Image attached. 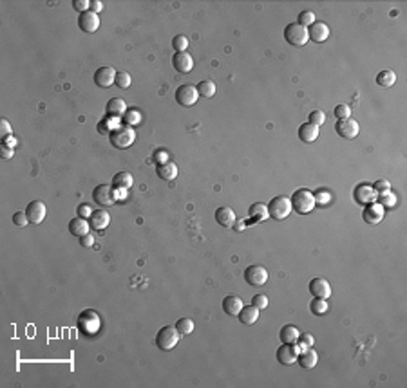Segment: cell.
Here are the masks:
<instances>
[{"instance_id": "6da1fadb", "label": "cell", "mask_w": 407, "mask_h": 388, "mask_svg": "<svg viewBox=\"0 0 407 388\" xmlns=\"http://www.w3.org/2000/svg\"><path fill=\"white\" fill-rule=\"evenodd\" d=\"M76 327L83 336H94L102 327V319H100V316H98V312L94 309H83L78 314Z\"/></svg>"}, {"instance_id": "7a4b0ae2", "label": "cell", "mask_w": 407, "mask_h": 388, "mask_svg": "<svg viewBox=\"0 0 407 388\" xmlns=\"http://www.w3.org/2000/svg\"><path fill=\"white\" fill-rule=\"evenodd\" d=\"M289 201H292L293 211H297L299 215L311 213V211L315 210V204H317V202H315V195L309 190H306V188H301V190L295 191Z\"/></svg>"}, {"instance_id": "3957f363", "label": "cell", "mask_w": 407, "mask_h": 388, "mask_svg": "<svg viewBox=\"0 0 407 388\" xmlns=\"http://www.w3.org/2000/svg\"><path fill=\"white\" fill-rule=\"evenodd\" d=\"M109 139H110V145H112L114 148L125 150L136 141V132L132 130V126L122 125V126H116V128H112Z\"/></svg>"}, {"instance_id": "277c9868", "label": "cell", "mask_w": 407, "mask_h": 388, "mask_svg": "<svg viewBox=\"0 0 407 388\" xmlns=\"http://www.w3.org/2000/svg\"><path fill=\"white\" fill-rule=\"evenodd\" d=\"M179 336L181 334H179V331L174 325H165V327L159 329L158 334H156V345H158V348H161V350L168 352L179 343Z\"/></svg>"}, {"instance_id": "5b68a950", "label": "cell", "mask_w": 407, "mask_h": 388, "mask_svg": "<svg viewBox=\"0 0 407 388\" xmlns=\"http://www.w3.org/2000/svg\"><path fill=\"white\" fill-rule=\"evenodd\" d=\"M292 201L286 195H277L270 201L268 204V215L273 220H284L289 213H292Z\"/></svg>"}, {"instance_id": "8992f818", "label": "cell", "mask_w": 407, "mask_h": 388, "mask_svg": "<svg viewBox=\"0 0 407 388\" xmlns=\"http://www.w3.org/2000/svg\"><path fill=\"white\" fill-rule=\"evenodd\" d=\"M284 40L293 47H302L309 40L308 29L299 25L297 22H292V24H288L284 27Z\"/></svg>"}, {"instance_id": "52a82bcc", "label": "cell", "mask_w": 407, "mask_h": 388, "mask_svg": "<svg viewBox=\"0 0 407 388\" xmlns=\"http://www.w3.org/2000/svg\"><path fill=\"white\" fill-rule=\"evenodd\" d=\"M244 280L253 285V287H260L268 282V271H266L265 266H259V264H253L244 269Z\"/></svg>"}, {"instance_id": "ba28073f", "label": "cell", "mask_w": 407, "mask_h": 388, "mask_svg": "<svg viewBox=\"0 0 407 388\" xmlns=\"http://www.w3.org/2000/svg\"><path fill=\"white\" fill-rule=\"evenodd\" d=\"M93 199L98 206H102V208L112 206L114 202H116L114 188L110 186V184H98V186L93 190Z\"/></svg>"}, {"instance_id": "9c48e42d", "label": "cell", "mask_w": 407, "mask_h": 388, "mask_svg": "<svg viewBox=\"0 0 407 388\" xmlns=\"http://www.w3.org/2000/svg\"><path fill=\"white\" fill-rule=\"evenodd\" d=\"M197 100H199V92H197V89H195L194 85L185 83V85H179L178 89H176V101H178L181 107L195 105Z\"/></svg>"}, {"instance_id": "30bf717a", "label": "cell", "mask_w": 407, "mask_h": 388, "mask_svg": "<svg viewBox=\"0 0 407 388\" xmlns=\"http://www.w3.org/2000/svg\"><path fill=\"white\" fill-rule=\"evenodd\" d=\"M275 356H277V361H279L281 365H284V367L293 365L295 361H297V356H299L297 343H282L281 347L277 348Z\"/></svg>"}, {"instance_id": "8fae6325", "label": "cell", "mask_w": 407, "mask_h": 388, "mask_svg": "<svg viewBox=\"0 0 407 388\" xmlns=\"http://www.w3.org/2000/svg\"><path fill=\"white\" fill-rule=\"evenodd\" d=\"M25 215L31 224H42L47 215V206L42 201H31L25 208Z\"/></svg>"}, {"instance_id": "7c38bea8", "label": "cell", "mask_w": 407, "mask_h": 388, "mask_svg": "<svg viewBox=\"0 0 407 388\" xmlns=\"http://www.w3.org/2000/svg\"><path fill=\"white\" fill-rule=\"evenodd\" d=\"M335 130L340 138L344 139H355L360 132V126H358V121L347 117V119H338V123L335 125Z\"/></svg>"}, {"instance_id": "4fadbf2b", "label": "cell", "mask_w": 407, "mask_h": 388, "mask_svg": "<svg viewBox=\"0 0 407 388\" xmlns=\"http://www.w3.org/2000/svg\"><path fill=\"white\" fill-rule=\"evenodd\" d=\"M116 81V71L110 65H103L100 69H96L94 73V83H96L100 89H107Z\"/></svg>"}, {"instance_id": "5bb4252c", "label": "cell", "mask_w": 407, "mask_h": 388, "mask_svg": "<svg viewBox=\"0 0 407 388\" xmlns=\"http://www.w3.org/2000/svg\"><path fill=\"white\" fill-rule=\"evenodd\" d=\"M78 27L83 33H87V35L98 31V27H100V16L93 11L80 13V16H78Z\"/></svg>"}, {"instance_id": "9a60e30c", "label": "cell", "mask_w": 407, "mask_h": 388, "mask_svg": "<svg viewBox=\"0 0 407 388\" xmlns=\"http://www.w3.org/2000/svg\"><path fill=\"white\" fill-rule=\"evenodd\" d=\"M308 289L311 293V296H315V298L328 300L331 296V285L326 278H313L309 282Z\"/></svg>"}, {"instance_id": "2e32d148", "label": "cell", "mask_w": 407, "mask_h": 388, "mask_svg": "<svg viewBox=\"0 0 407 388\" xmlns=\"http://www.w3.org/2000/svg\"><path fill=\"white\" fill-rule=\"evenodd\" d=\"M384 213H386V208L380 206L379 202H371V204H367V206L364 208L362 217L367 224H373L374 226V224H379L384 218Z\"/></svg>"}, {"instance_id": "e0dca14e", "label": "cell", "mask_w": 407, "mask_h": 388, "mask_svg": "<svg viewBox=\"0 0 407 388\" xmlns=\"http://www.w3.org/2000/svg\"><path fill=\"white\" fill-rule=\"evenodd\" d=\"M172 65H174V69L181 74H187L194 69V58L185 51V53H176L172 56Z\"/></svg>"}, {"instance_id": "ac0fdd59", "label": "cell", "mask_w": 407, "mask_h": 388, "mask_svg": "<svg viewBox=\"0 0 407 388\" xmlns=\"http://www.w3.org/2000/svg\"><path fill=\"white\" fill-rule=\"evenodd\" d=\"M308 37H309V40L322 44V42H326L328 37H330V27H328L326 22H313V24L308 27Z\"/></svg>"}, {"instance_id": "d6986e66", "label": "cell", "mask_w": 407, "mask_h": 388, "mask_svg": "<svg viewBox=\"0 0 407 388\" xmlns=\"http://www.w3.org/2000/svg\"><path fill=\"white\" fill-rule=\"evenodd\" d=\"M355 201L358 202V204H371V202L376 201V191H374V188L371 186V184H358L357 188H355Z\"/></svg>"}, {"instance_id": "ffe728a7", "label": "cell", "mask_w": 407, "mask_h": 388, "mask_svg": "<svg viewBox=\"0 0 407 388\" xmlns=\"http://www.w3.org/2000/svg\"><path fill=\"white\" fill-rule=\"evenodd\" d=\"M105 109H107V116L114 117V119H120V117L125 116L127 103H125V100H122V98H110V100L107 101Z\"/></svg>"}, {"instance_id": "44dd1931", "label": "cell", "mask_w": 407, "mask_h": 388, "mask_svg": "<svg viewBox=\"0 0 407 388\" xmlns=\"http://www.w3.org/2000/svg\"><path fill=\"white\" fill-rule=\"evenodd\" d=\"M89 224L93 230L96 231H102L105 230L107 226L110 224V215L107 210H94L93 215L89 217Z\"/></svg>"}, {"instance_id": "7402d4cb", "label": "cell", "mask_w": 407, "mask_h": 388, "mask_svg": "<svg viewBox=\"0 0 407 388\" xmlns=\"http://www.w3.org/2000/svg\"><path fill=\"white\" fill-rule=\"evenodd\" d=\"M243 307H244L243 300H241L237 295H226V296H224V300H223V311L226 312L228 316H237Z\"/></svg>"}, {"instance_id": "603a6c76", "label": "cell", "mask_w": 407, "mask_h": 388, "mask_svg": "<svg viewBox=\"0 0 407 388\" xmlns=\"http://www.w3.org/2000/svg\"><path fill=\"white\" fill-rule=\"evenodd\" d=\"M297 361H299V365H301L302 368H306V370H311V368L317 367V363H318V354L313 350V348H306V350L299 352Z\"/></svg>"}, {"instance_id": "cb8c5ba5", "label": "cell", "mask_w": 407, "mask_h": 388, "mask_svg": "<svg viewBox=\"0 0 407 388\" xmlns=\"http://www.w3.org/2000/svg\"><path fill=\"white\" fill-rule=\"evenodd\" d=\"M216 220H217V224H221L223 228H234V224H236V213H234L232 208L221 206L219 210L216 211Z\"/></svg>"}, {"instance_id": "d4e9b609", "label": "cell", "mask_w": 407, "mask_h": 388, "mask_svg": "<svg viewBox=\"0 0 407 388\" xmlns=\"http://www.w3.org/2000/svg\"><path fill=\"white\" fill-rule=\"evenodd\" d=\"M318 138V126L311 125V123H302L299 126V139L302 143H313Z\"/></svg>"}, {"instance_id": "484cf974", "label": "cell", "mask_w": 407, "mask_h": 388, "mask_svg": "<svg viewBox=\"0 0 407 388\" xmlns=\"http://www.w3.org/2000/svg\"><path fill=\"white\" fill-rule=\"evenodd\" d=\"M156 174H158V177H161L163 181H174L176 177H178V166H176V163H163V165H158V168H156Z\"/></svg>"}, {"instance_id": "4316f807", "label": "cell", "mask_w": 407, "mask_h": 388, "mask_svg": "<svg viewBox=\"0 0 407 388\" xmlns=\"http://www.w3.org/2000/svg\"><path fill=\"white\" fill-rule=\"evenodd\" d=\"M89 228H91V224L87 218L76 217L69 222V233L74 235V237H83V235L89 233Z\"/></svg>"}, {"instance_id": "83f0119b", "label": "cell", "mask_w": 407, "mask_h": 388, "mask_svg": "<svg viewBox=\"0 0 407 388\" xmlns=\"http://www.w3.org/2000/svg\"><path fill=\"white\" fill-rule=\"evenodd\" d=\"M268 217L270 215H268V206H266V204H263V202H255V204L250 206V224L263 222V220H266Z\"/></svg>"}, {"instance_id": "f1b7e54d", "label": "cell", "mask_w": 407, "mask_h": 388, "mask_svg": "<svg viewBox=\"0 0 407 388\" xmlns=\"http://www.w3.org/2000/svg\"><path fill=\"white\" fill-rule=\"evenodd\" d=\"M239 321L243 325H253L259 319V309L253 307V305H246L239 311Z\"/></svg>"}, {"instance_id": "f546056e", "label": "cell", "mask_w": 407, "mask_h": 388, "mask_svg": "<svg viewBox=\"0 0 407 388\" xmlns=\"http://www.w3.org/2000/svg\"><path fill=\"white\" fill-rule=\"evenodd\" d=\"M299 336H301V332H299L297 327L292 324L284 325V327L281 329V332H279V338H281L282 343H297Z\"/></svg>"}, {"instance_id": "4dcf8cb0", "label": "cell", "mask_w": 407, "mask_h": 388, "mask_svg": "<svg viewBox=\"0 0 407 388\" xmlns=\"http://www.w3.org/2000/svg\"><path fill=\"white\" fill-rule=\"evenodd\" d=\"M132 182H134V179H132V175H130L129 172H118V174L112 177L114 188H123V190H127V188L132 186Z\"/></svg>"}, {"instance_id": "1f68e13d", "label": "cell", "mask_w": 407, "mask_h": 388, "mask_svg": "<svg viewBox=\"0 0 407 388\" xmlns=\"http://www.w3.org/2000/svg\"><path fill=\"white\" fill-rule=\"evenodd\" d=\"M197 92H199V96H203V98H212L214 94H216V83L212 80H203V81H199L197 83Z\"/></svg>"}, {"instance_id": "d6a6232c", "label": "cell", "mask_w": 407, "mask_h": 388, "mask_svg": "<svg viewBox=\"0 0 407 388\" xmlns=\"http://www.w3.org/2000/svg\"><path fill=\"white\" fill-rule=\"evenodd\" d=\"M396 81V74L393 71H382V73L376 74V83L380 87H393Z\"/></svg>"}, {"instance_id": "836d02e7", "label": "cell", "mask_w": 407, "mask_h": 388, "mask_svg": "<svg viewBox=\"0 0 407 388\" xmlns=\"http://www.w3.org/2000/svg\"><path fill=\"white\" fill-rule=\"evenodd\" d=\"M328 302L326 300H322V298H313L311 300V303H309V311L313 312L315 316H322V314H326L328 312Z\"/></svg>"}, {"instance_id": "e575fe53", "label": "cell", "mask_w": 407, "mask_h": 388, "mask_svg": "<svg viewBox=\"0 0 407 388\" xmlns=\"http://www.w3.org/2000/svg\"><path fill=\"white\" fill-rule=\"evenodd\" d=\"M376 202L382 208H393L396 204V197L391 191H380V193H376Z\"/></svg>"}, {"instance_id": "d590c367", "label": "cell", "mask_w": 407, "mask_h": 388, "mask_svg": "<svg viewBox=\"0 0 407 388\" xmlns=\"http://www.w3.org/2000/svg\"><path fill=\"white\" fill-rule=\"evenodd\" d=\"M123 123H125L127 126L139 125V123H141V114H139V110H136V109L127 110L125 116H123Z\"/></svg>"}, {"instance_id": "8d00e7d4", "label": "cell", "mask_w": 407, "mask_h": 388, "mask_svg": "<svg viewBox=\"0 0 407 388\" xmlns=\"http://www.w3.org/2000/svg\"><path fill=\"white\" fill-rule=\"evenodd\" d=\"M176 329H178L181 336H187L194 331V321H192L190 318H179L178 321H176Z\"/></svg>"}, {"instance_id": "74e56055", "label": "cell", "mask_w": 407, "mask_h": 388, "mask_svg": "<svg viewBox=\"0 0 407 388\" xmlns=\"http://www.w3.org/2000/svg\"><path fill=\"white\" fill-rule=\"evenodd\" d=\"M114 83H116L120 89H129L130 83H132V78H130V74L125 73V71H118V73H116V81H114Z\"/></svg>"}, {"instance_id": "f35d334b", "label": "cell", "mask_w": 407, "mask_h": 388, "mask_svg": "<svg viewBox=\"0 0 407 388\" xmlns=\"http://www.w3.org/2000/svg\"><path fill=\"white\" fill-rule=\"evenodd\" d=\"M172 47H174L176 53H185L188 49V38L185 37V35H178V37H174V40H172Z\"/></svg>"}, {"instance_id": "ab89813d", "label": "cell", "mask_w": 407, "mask_h": 388, "mask_svg": "<svg viewBox=\"0 0 407 388\" xmlns=\"http://www.w3.org/2000/svg\"><path fill=\"white\" fill-rule=\"evenodd\" d=\"M313 22H317V20H315V13L313 11H302L301 15H299V18H297V24L302 25V27H306V29L313 24Z\"/></svg>"}, {"instance_id": "60d3db41", "label": "cell", "mask_w": 407, "mask_h": 388, "mask_svg": "<svg viewBox=\"0 0 407 388\" xmlns=\"http://www.w3.org/2000/svg\"><path fill=\"white\" fill-rule=\"evenodd\" d=\"M308 123H311V125H315V126H322L326 123V114L322 112V110H313V112H309Z\"/></svg>"}, {"instance_id": "b9f144b4", "label": "cell", "mask_w": 407, "mask_h": 388, "mask_svg": "<svg viewBox=\"0 0 407 388\" xmlns=\"http://www.w3.org/2000/svg\"><path fill=\"white\" fill-rule=\"evenodd\" d=\"M333 114H335V117H337V119H347V117L351 116V109H350V105H344V103H340V105L335 107Z\"/></svg>"}, {"instance_id": "7bdbcfd3", "label": "cell", "mask_w": 407, "mask_h": 388, "mask_svg": "<svg viewBox=\"0 0 407 388\" xmlns=\"http://www.w3.org/2000/svg\"><path fill=\"white\" fill-rule=\"evenodd\" d=\"M252 305L259 309V311H265V309L268 307V298H266V295H255L252 298Z\"/></svg>"}, {"instance_id": "ee69618b", "label": "cell", "mask_w": 407, "mask_h": 388, "mask_svg": "<svg viewBox=\"0 0 407 388\" xmlns=\"http://www.w3.org/2000/svg\"><path fill=\"white\" fill-rule=\"evenodd\" d=\"M13 222H15V226H18V228L27 226L29 218H27V215H25V211H16V213L13 215Z\"/></svg>"}, {"instance_id": "f6af8a7d", "label": "cell", "mask_w": 407, "mask_h": 388, "mask_svg": "<svg viewBox=\"0 0 407 388\" xmlns=\"http://www.w3.org/2000/svg\"><path fill=\"white\" fill-rule=\"evenodd\" d=\"M11 134H13L11 123H9L8 119H0V136H2V141H4L6 138H9Z\"/></svg>"}, {"instance_id": "bcb514c9", "label": "cell", "mask_w": 407, "mask_h": 388, "mask_svg": "<svg viewBox=\"0 0 407 388\" xmlns=\"http://www.w3.org/2000/svg\"><path fill=\"white\" fill-rule=\"evenodd\" d=\"M93 206L91 204H87V202H83V204H80L78 206V217H81V218H87L89 220V217L93 215Z\"/></svg>"}, {"instance_id": "7dc6e473", "label": "cell", "mask_w": 407, "mask_h": 388, "mask_svg": "<svg viewBox=\"0 0 407 388\" xmlns=\"http://www.w3.org/2000/svg\"><path fill=\"white\" fill-rule=\"evenodd\" d=\"M73 8L80 13L91 11V0H73Z\"/></svg>"}, {"instance_id": "c3c4849f", "label": "cell", "mask_w": 407, "mask_h": 388, "mask_svg": "<svg viewBox=\"0 0 407 388\" xmlns=\"http://www.w3.org/2000/svg\"><path fill=\"white\" fill-rule=\"evenodd\" d=\"M152 159H154L156 165H163V163L168 161V155H167V152H165V150H156L154 155H152Z\"/></svg>"}, {"instance_id": "681fc988", "label": "cell", "mask_w": 407, "mask_h": 388, "mask_svg": "<svg viewBox=\"0 0 407 388\" xmlns=\"http://www.w3.org/2000/svg\"><path fill=\"white\" fill-rule=\"evenodd\" d=\"M373 188H374V191H376V193H380V191H389L391 184H389V181H386V179H380V181L374 182Z\"/></svg>"}, {"instance_id": "f907efd6", "label": "cell", "mask_w": 407, "mask_h": 388, "mask_svg": "<svg viewBox=\"0 0 407 388\" xmlns=\"http://www.w3.org/2000/svg\"><path fill=\"white\" fill-rule=\"evenodd\" d=\"M313 195H315V202H322V204H326V202L331 201L330 191H326V190H318L317 193H313Z\"/></svg>"}, {"instance_id": "816d5d0a", "label": "cell", "mask_w": 407, "mask_h": 388, "mask_svg": "<svg viewBox=\"0 0 407 388\" xmlns=\"http://www.w3.org/2000/svg\"><path fill=\"white\" fill-rule=\"evenodd\" d=\"M98 132L105 134V136H110V132H112V130H110V125H109V121H107V119H102V121L98 123Z\"/></svg>"}, {"instance_id": "f5cc1de1", "label": "cell", "mask_w": 407, "mask_h": 388, "mask_svg": "<svg viewBox=\"0 0 407 388\" xmlns=\"http://www.w3.org/2000/svg\"><path fill=\"white\" fill-rule=\"evenodd\" d=\"M80 244L83 247H91V246H94V237L91 233H87V235H83V237H80Z\"/></svg>"}, {"instance_id": "db71d44e", "label": "cell", "mask_w": 407, "mask_h": 388, "mask_svg": "<svg viewBox=\"0 0 407 388\" xmlns=\"http://www.w3.org/2000/svg\"><path fill=\"white\" fill-rule=\"evenodd\" d=\"M0 155H2V159H11L13 157V148L11 146H6L4 143H2V146H0Z\"/></svg>"}, {"instance_id": "11a10c76", "label": "cell", "mask_w": 407, "mask_h": 388, "mask_svg": "<svg viewBox=\"0 0 407 388\" xmlns=\"http://www.w3.org/2000/svg\"><path fill=\"white\" fill-rule=\"evenodd\" d=\"M299 340H301L302 343L308 345V347H313V343H315L313 336L309 334V332H304V334H301V336H299Z\"/></svg>"}, {"instance_id": "9f6ffc18", "label": "cell", "mask_w": 407, "mask_h": 388, "mask_svg": "<svg viewBox=\"0 0 407 388\" xmlns=\"http://www.w3.org/2000/svg\"><path fill=\"white\" fill-rule=\"evenodd\" d=\"M102 9H103V4L100 0H91V11L98 15V11H102Z\"/></svg>"}, {"instance_id": "6f0895ef", "label": "cell", "mask_w": 407, "mask_h": 388, "mask_svg": "<svg viewBox=\"0 0 407 388\" xmlns=\"http://www.w3.org/2000/svg\"><path fill=\"white\" fill-rule=\"evenodd\" d=\"M114 195H116V201H118V199H125L127 190H123V188H116V190H114Z\"/></svg>"}, {"instance_id": "680465c9", "label": "cell", "mask_w": 407, "mask_h": 388, "mask_svg": "<svg viewBox=\"0 0 407 388\" xmlns=\"http://www.w3.org/2000/svg\"><path fill=\"white\" fill-rule=\"evenodd\" d=\"M2 143H4L6 146H11V148H13V146L16 145V138H13V136H9V138H6Z\"/></svg>"}, {"instance_id": "91938a15", "label": "cell", "mask_w": 407, "mask_h": 388, "mask_svg": "<svg viewBox=\"0 0 407 388\" xmlns=\"http://www.w3.org/2000/svg\"><path fill=\"white\" fill-rule=\"evenodd\" d=\"M244 228H246V222H244V220H236V224H234V230L236 231H243Z\"/></svg>"}]
</instances>
